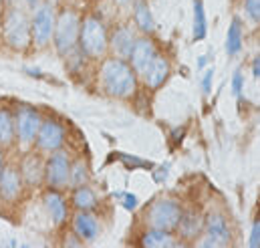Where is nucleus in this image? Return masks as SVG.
Returning a JSON list of instances; mask_svg holds the SVG:
<instances>
[{"label":"nucleus","mask_w":260,"mask_h":248,"mask_svg":"<svg viewBox=\"0 0 260 248\" xmlns=\"http://www.w3.org/2000/svg\"><path fill=\"white\" fill-rule=\"evenodd\" d=\"M43 115L39 109L30 107V105H22L14 111V133H16V141L24 147L35 145L39 127L43 123Z\"/></svg>","instance_id":"nucleus-8"},{"label":"nucleus","mask_w":260,"mask_h":248,"mask_svg":"<svg viewBox=\"0 0 260 248\" xmlns=\"http://www.w3.org/2000/svg\"><path fill=\"white\" fill-rule=\"evenodd\" d=\"M123 198H125V202H123V204H125V208H129V210H133V208L137 206V198H135L133 194H125Z\"/></svg>","instance_id":"nucleus-31"},{"label":"nucleus","mask_w":260,"mask_h":248,"mask_svg":"<svg viewBox=\"0 0 260 248\" xmlns=\"http://www.w3.org/2000/svg\"><path fill=\"white\" fill-rule=\"evenodd\" d=\"M55 20H57V10L43 0L30 10V39L35 47L43 49L53 43Z\"/></svg>","instance_id":"nucleus-5"},{"label":"nucleus","mask_w":260,"mask_h":248,"mask_svg":"<svg viewBox=\"0 0 260 248\" xmlns=\"http://www.w3.org/2000/svg\"><path fill=\"white\" fill-rule=\"evenodd\" d=\"M258 244H260V222H258V220H254L252 230H250V240H248V246L258 248Z\"/></svg>","instance_id":"nucleus-29"},{"label":"nucleus","mask_w":260,"mask_h":248,"mask_svg":"<svg viewBox=\"0 0 260 248\" xmlns=\"http://www.w3.org/2000/svg\"><path fill=\"white\" fill-rule=\"evenodd\" d=\"M73 230L79 240L93 242L99 236V220L93 214V210H77L73 218Z\"/></svg>","instance_id":"nucleus-15"},{"label":"nucleus","mask_w":260,"mask_h":248,"mask_svg":"<svg viewBox=\"0 0 260 248\" xmlns=\"http://www.w3.org/2000/svg\"><path fill=\"white\" fill-rule=\"evenodd\" d=\"M22 186L24 184H22L18 168L6 164L0 172V198L4 202H16L22 194Z\"/></svg>","instance_id":"nucleus-16"},{"label":"nucleus","mask_w":260,"mask_h":248,"mask_svg":"<svg viewBox=\"0 0 260 248\" xmlns=\"http://www.w3.org/2000/svg\"><path fill=\"white\" fill-rule=\"evenodd\" d=\"M101 85L111 97L131 99L137 91V75L131 69L129 61L107 57L101 65Z\"/></svg>","instance_id":"nucleus-1"},{"label":"nucleus","mask_w":260,"mask_h":248,"mask_svg":"<svg viewBox=\"0 0 260 248\" xmlns=\"http://www.w3.org/2000/svg\"><path fill=\"white\" fill-rule=\"evenodd\" d=\"M170 71H172V67H170V61L164 57V55H155L153 57V61L149 63V67L145 69V73L141 75V79H143V83H145V87H149V89H159L166 81H168V77H170Z\"/></svg>","instance_id":"nucleus-17"},{"label":"nucleus","mask_w":260,"mask_h":248,"mask_svg":"<svg viewBox=\"0 0 260 248\" xmlns=\"http://www.w3.org/2000/svg\"><path fill=\"white\" fill-rule=\"evenodd\" d=\"M16 141L14 133V113L0 107V147H8Z\"/></svg>","instance_id":"nucleus-23"},{"label":"nucleus","mask_w":260,"mask_h":248,"mask_svg":"<svg viewBox=\"0 0 260 248\" xmlns=\"http://www.w3.org/2000/svg\"><path fill=\"white\" fill-rule=\"evenodd\" d=\"M242 85H244L242 71H236L234 77H232V93H234V97H240L242 95Z\"/></svg>","instance_id":"nucleus-28"},{"label":"nucleus","mask_w":260,"mask_h":248,"mask_svg":"<svg viewBox=\"0 0 260 248\" xmlns=\"http://www.w3.org/2000/svg\"><path fill=\"white\" fill-rule=\"evenodd\" d=\"M133 20H135L137 28H139L143 35L153 33L155 22H153L151 10H149V6H147V0H135V6H133Z\"/></svg>","instance_id":"nucleus-20"},{"label":"nucleus","mask_w":260,"mask_h":248,"mask_svg":"<svg viewBox=\"0 0 260 248\" xmlns=\"http://www.w3.org/2000/svg\"><path fill=\"white\" fill-rule=\"evenodd\" d=\"M208 33V22L204 14V0H194V20H192V39L196 43L204 41Z\"/></svg>","instance_id":"nucleus-24"},{"label":"nucleus","mask_w":260,"mask_h":248,"mask_svg":"<svg viewBox=\"0 0 260 248\" xmlns=\"http://www.w3.org/2000/svg\"><path fill=\"white\" fill-rule=\"evenodd\" d=\"M232 242V232L230 226L224 218V214L220 212H210L208 216H204V232L198 238L200 246H228Z\"/></svg>","instance_id":"nucleus-7"},{"label":"nucleus","mask_w":260,"mask_h":248,"mask_svg":"<svg viewBox=\"0 0 260 248\" xmlns=\"http://www.w3.org/2000/svg\"><path fill=\"white\" fill-rule=\"evenodd\" d=\"M244 10L250 22L258 24L260 22V0H244Z\"/></svg>","instance_id":"nucleus-26"},{"label":"nucleus","mask_w":260,"mask_h":248,"mask_svg":"<svg viewBox=\"0 0 260 248\" xmlns=\"http://www.w3.org/2000/svg\"><path fill=\"white\" fill-rule=\"evenodd\" d=\"M242 39H244L242 22H240L238 16H234L230 26H228V35H226V53L230 57H234V55H238L242 51Z\"/></svg>","instance_id":"nucleus-22"},{"label":"nucleus","mask_w":260,"mask_h":248,"mask_svg":"<svg viewBox=\"0 0 260 248\" xmlns=\"http://www.w3.org/2000/svg\"><path fill=\"white\" fill-rule=\"evenodd\" d=\"M0 16H2V14H0Z\"/></svg>","instance_id":"nucleus-36"},{"label":"nucleus","mask_w":260,"mask_h":248,"mask_svg":"<svg viewBox=\"0 0 260 248\" xmlns=\"http://www.w3.org/2000/svg\"><path fill=\"white\" fill-rule=\"evenodd\" d=\"M4 166H6V162H4V156H2V147H0V172H2Z\"/></svg>","instance_id":"nucleus-34"},{"label":"nucleus","mask_w":260,"mask_h":248,"mask_svg":"<svg viewBox=\"0 0 260 248\" xmlns=\"http://www.w3.org/2000/svg\"><path fill=\"white\" fill-rule=\"evenodd\" d=\"M204 232V216L200 210H184L182 212V218L178 222V228H176V236L180 240H198L200 234Z\"/></svg>","instance_id":"nucleus-14"},{"label":"nucleus","mask_w":260,"mask_h":248,"mask_svg":"<svg viewBox=\"0 0 260 248\" xmlns=\"http://www.w3.org/2000/svg\"><path fill=\"white\" fill-rule=\"evenodd\" d=\"M43 204H45V210H47L51 222L55 226H63L69 218V206H67V200L63 196V190L49 188L43 196Z\"/></svg>","instance_id":"nucleus-13"},{"label":"nucleus","mask_w":260,"mask_h":248,"mask_svg":"<svg viewBox=\"0 0 260 248\" xmlns=\"http://www.w3.org/2000/svg\"><path fill=\"white\" fill-rule=\"evenodd\" d=\"M41 0H8V6H14V8H20V10H26L30 12Z\"/></svg>","instance_id":"nucleus-27"},{"label":"nucleus","mask_w":260,"mask_h":248,"mask_svg":"<svg viewBox=\"0 0 260 248\" xmlns=\"http://www.w3.org/2000/svg\"><path fill=\"white\" fill-rule=\"evenodd\" d=\"M115 2H117V4H121V6H127V4H131L133 0H115Z\"/></svg>","instance_id":"nucleus-35"},{"label":"nucleus","mask_w":260,"mask_h":248,"mask_svg":"<svg viewBox=\"0 0 260 248\" xmlns=\"http://www.w3.org/2000/svg\"><path fill=\"white\" fill-rule=\"evenodd\" d=\"M71 204L77 210H95L97 204H99V198H97V194L89 186H79V188H73Z\"/></svg>","instance_id":"nucleus-21"},{"label":"nucleus","mask_w":260,"mask_h":248,"mask_svg":"<svg viewBox=\"0 0 260 248\" xmlns=\"http://www.w3.org/2000/svg\"><path fill=\"white\" fill-rule=\"evenodd\" d=\"M18 172H20V178H22V184L24 186H41L45 184V160L39 151H28L24 153L20 166H18Z\"/></svg>","instance_id":"nucleus-11"},{"label":"nucleus","mask_w":260,"mask_h":248,"mask_svg":"<svg viewBox=\"0 0 260 248\" xmlns=\"http://www.w3.org/2000/svg\"><path fill=\"white\" fill-rule=\"evenodd\" d=\"M79 49L89 59H103L109 51V35L105 22L95 16L87 14L81 18L79 26Z\"/></svg>","instance_id":"nucleus-3"},{"label":"nucleus","mask_w":260,"mask_h":248,"mask_svg":"<svg viewBox=\"0 0 260 248\" xmlns=\"http://www.w3.org/2000/svg\"><path fill=\"white\" fill-rule=\"evenodd\" d=\"M135 33L133 28L127 26V24H121L117 26L111 37H109V49L113 51V57H119V59H129V53L133 49V43H135Z\"/></svg>","instance_id":"nucleus-18"},{"label":"nucleus","mask_w":260,"mask_h":248,"mask_svg":"<svg viewBox=\"0 0 260 248\" xmlns=\"http://www.w3.org/2000/svg\"><path fill=\"white\" fill-rule=\"evenodd\" d=\"M0 28L4 43L14 51H26L32 45L30 39V12L8 6L0 16Z\"/></svg>","instance_id":"nucleus-2"},{"label":"nucleus","mask_w":260,"mask_h":248,"mask_svg":"<svg viewBox=\"0 0 260 248\" xmlns=\"http://www.w3.org/2000/svg\"><path fill=\"white\" fill-rule=\"evenodd\" d=\"M65 137L67 131L63 123H59L55 119H43V123L39 127V133H37V139H35V145L39 151L51 153V151H57L63 147Z\"/></svg>","instance_id":"nucleus-10"},{"label":"nucleus","mask_w":260,"mask_h":248,"mask_svg":"<svg viewBox=\"0 0 260 248\" xmlns=\"http://www.w3.org/2000/svg\"><path fill=\"white\" fill-rule=\"evenodd\" d=\"M0 2H2V0H0Z\"/></svg>","instance_id":"nucleus-37"},{"label":"nucleus","mask_w":260,"mask_h":248,"mask_svg":"<svg viewBox=\"0 0 260 248\" xmlns=\"http://www.w3.org/2000/svg\"><path fill=\"white\" fill-rule=\"evenodd\" d=\"M89 184V166L85 160H75L71 162L69 170V188H79Z\"/></svg>","instance_id":"nucleus-25"},{"label":"nucleus","mask_w":260,"mask_h":248,"mask_svg":"<svg viewBox=\"0 0 260 248\" xmlns=\"http://www.w3.org/2000/svg\"><path fill=\"white\" fill-rule=\"evenodd\" d=\"M182 212H184V208L180 206L178 200L159 198V200H155V202L149 206L145 222H147L149 228L176 232L178 222H180V218H182Z\"/></svg>","instance_id":"nucleus-6"},{"label":"nucleus","mask_w":260,"mask_h":248,"mask_svg":"<svg viewBox=\"0 0 260 248\" xmlns=\"http://www.w3.org/2000/svg\"><path fill=\"white\" fill-rule=\"evenodd\" d=\"M212 79H214V69H206V75H204V81H202V91L204 95H210L212 93Z\"/></svg>","instance_id":"nucleus-30"},{"label":"nucleus","mask_w":260,"mask_h":248,"mask_svg":"<svg viewBox=\"0 0 260 248\" xmlns=\"http://www.w3.org/2000/svg\"><path fill=\"white\" fill-rule=\"evenodd\" d=\"M69 170H71V158L61 147L57 151H51L45 160V184L53 190H65L69 188Z\"/></svg>","instance_id":"nucleus-9"},{"label":"nucleus","mask_w":260,"mask_h":248,"mask_svg":"<svg viewBox=\"0 0 260 248\" xmlns=\"http://www.w3.org/2000/svg\"><path fill=\"white\" fill-rule=\"evenodd\" d=\"M43 2H47V4H51V6H53V8L57 10V6H61V2H63V0H43Z\"/></svg>","instance_id":"nucleus-33"},{"label":"nucleus","mask_w":260,"mask_h":248,"mask_svg":"<svg viewBox=\"0 0 260 248\" xmlns=\"http://www.w3.org/2000/svg\"><path fill=\"white\" fill-rule=\"evenodd\" d=\"M139 242L147 248H170V246H178L182 240L176 236V232L147 228V232L141 236V240H139Z\"/></svg>","instance_id":"nucleus-19"},{"label":"nucleus","mask_w":260,"mask_h":248,"mask_svg":"<svg viewBox=\"0 0 260 248\" xmlns=\"http://www.w3.org/2000/svg\"><path fill=\"white\" fill-rule=\"evenodd\" d=\"M157 55V49H155V43L151 41V39H147V37H143V39H135V43H133V49H131L129 53V65L131 69L135 71V75L137 77H141L143 73H145V69L149 67V63L153 61V57Z\"/></svg>","instance_id":"nucleus-12"},{"label":"nucleus","mask_w":260,"mask_h":248,"mask_svg":"<svg viewBox=\"0 0 260 248\" xmlns=\"http://www.w3.org/2000/svg\"><path fill=\"white\" fill-rule=\"evenodd\" d=\"M260 59H258V55H256V59L252 61V75H254V79H258L260 77Z\"/></svg>","instance_id":"nucleus-32"},{"label":"nucleus","mask_w":260,"mask_h":248,"mask_svg":"<svg viewBox=\"0 0 260 248\" xmlns=\"http://www.w3.org/2000/svg\"><path fill=\"white\" fill-rule=\"evenodd\" d=\"M79 26H81V16L73 8H63L57 14L55 20V33H53V45L57 47L59 55L67 57L79 47Z\"/></svg>","instance_id":"nucleus-4"}]
</instances>
